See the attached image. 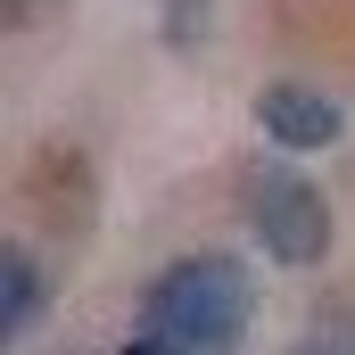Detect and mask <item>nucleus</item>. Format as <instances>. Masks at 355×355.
Instances as JSON below:
<instances>
[{"instance_id": "f257e3e1", "label": "nucleus", "mask_w": 355, "mask_h": 355, "mask_svg": "<svg viewBox=\"0 0 355 355\" xmlns=\"http://www.w3.org/2000/svg\"><path fill=\"white\" fill-rule=\"evenodd\" d=\"M248 322H257V281L223 248L174 257L141 297V339L166 355H240Z\"/></svg>"}, {"instance_id": "f03ea898", "label": "nucleus", "mask_w": 355, "mask_h": 355, "mask_svg": "<svg viewBox=\"0 0 355 355\" xmlns=\"http://www.w3.org/2000/svg\"><path fill=\"white\" fill-rule=\"evenodd\" d=\"M240 223H248V240L265 248L272 265H289V272L322 265L331 240H339L331 198L314 190V174H297V166H257V174L240 182Z\"/></svg>"}, {"instance_id": "7ed1b4c3", "label": "nucleus", "mask_w": 355, "mask_h": 355, "mask_svg": "<svg viewBox=\"0 0 355 355\" xmlns=\"http://www.w3.org/2000/svg\"><path fill=\"white\" fill-rule=\"evenodd\" d=\"M257 124H265V141L281 157H314V149H339L347 107L331 91H314V83H265L257 91Z\"/></svg>"}, {"instance_id": "20e7f679", "label": "nucleus", "mask_w": 355, "mask_h": 355, "mask_svg": "<svg viewBox=\"0 0 355 355\" xmlns=\"http://www.w3.org/2000/svg\"><path fill=\"white\" fill-rule=\"evenodd\" d=\"M33 322H42V265H33V248L17 240L8 265H0V347H25Z\"/></svg>"}, {"instance_id": "39448f33", "label": "nucleus", "mask_w": 355, "mask_h": 355, "mask_svg": "<svg viewBox=\"0 0 355 355\" xmlns=\"http://www.w3.org/2000/svg\"><path fill=\"white\" fill-rule=\"evenodd\" d=\"M116 355H166V347H149V339H124V347H116Z\"/></svg>"}]
</instances>
